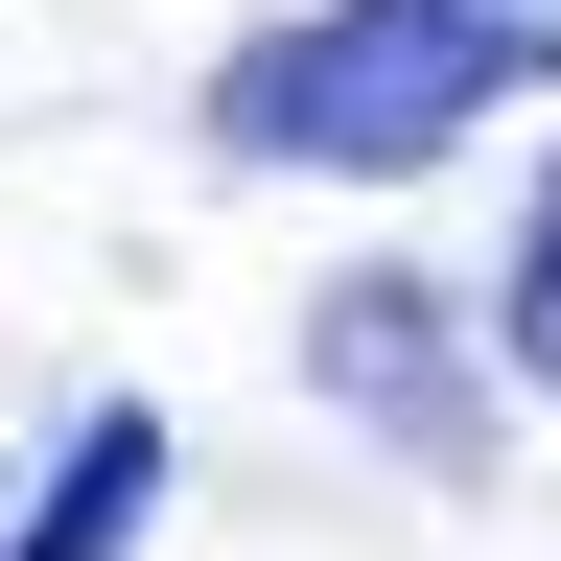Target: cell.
Listing matches in <instances>:
<instances>
[{
	"label": "cell",
	"mask_w": 561,
	"mask_h": 561,
	"mask_svg": "<svg viewBox=\"0 0 561 561\" xmlns=\"http://www.w3.org/2000/svg\"><path fill=\"white\" fill-rule=\"evenodd\" d=\"M561 70V0H328V24L234 47V94H210V140L234 164H445V140L491 94H538Z\"/></svg>",
	"instance_id": "cell-1"
},
{
	"label": "cell",
	"mask_w": 561,
	"mask_h": 561,
	"mask_svg": "<svg viewBox=\"0 0 561 561\" xmlns=\"http://www.w3.org/2000/svg\"><path fill=\"white\" fill-rule=\"evenodd\" d=\"M328 398H375L421 468H491V375L445 351V305H421V280H351V305H328Z\"/></svg>",
	"instance_id": "cell-2"
},
{
	"label": "cell",
	"mask_w": 561,
	"mask_h": 561,
	"mask_svg": "<svg viewBox=\"0 0 561 561\" xmlns=\"http://www.w3.org/2000/svg\"><path fill=\"white\" fill-rule=\"evenodd\" d=\"M140 515H164V421H94V445H70L47 491H24V538H0V561H140Z\"/></svg>",
	"instance_id": "cell-3"
},
{
	"label": "cell",
	"mask_w": 561,
	"mask_h": 561,
	"mask_svg": "<svg viewBox=\"0 0 561 561\" xmlns=\"http://www.w3.org/2000/svg\"><path fill=\"white\" fill-rule=\"evenodd\" d=\"M515 375H561V187H538V234H515Z\"/></svg>",
	"instance_id": "cell-4"
}]
</instances>
